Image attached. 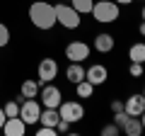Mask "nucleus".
Returning <instances> with one entry per match:
<instances>
[{
    "label": "nucleus",
    "instance_id": "obj_7",
    "mask_svg": "<svg viewBox=\"0 0 145 136\" xmlns=\"http://www.w3.org/2000/svg\"><path fill=\"white\" fill-rule=\"evenodd\" d=\"M39 97L44 100V107H53V110H58V105L63 102L61 90H58L56 85H51V83H46V85L39 88Z\"/></svg>",
    "mask_w": 145,
    "mask_h": 136
},
{
    "label": "nucleus",
    "instance_id": "obj_24",
    "mask_svg": "<svg viewBox=\"0 0 145 136\" xmlns=\"http://www.w3.org/2000/svg\"><path fill=\"white\" fill-rule=\"evenodd\" d=\"M121 134V129L116 124H106V126H102V136H119Z\"/></svg>",
    "mask_w": 145,
    "mask_h": 136
},
{
    "label": "nucleus",
    "instance_id": "obj_13",
    "mask_svg": "<svg viewBox=\"0 0 145 136\" xmlns=\"http://www.w3.org/2000/svg\"><path fill=\"white\" fill-rule=\"evenodd\" d=\"M121 131L126 136H140L143 134V121H140V117H128V121L121 126Z\"/></svg>",
    "mask_w": 145,
    "mask_h": 136
},
{
    "label": "nucleus",
    "instance_id": "obj_27",
    "mask_svg": "<svg viewBox=\"0 0 145 136\" xmlns=\"http://www.w3.org/2000/svg\"><path fill=\"white\" fill-rule=\"evenodd\" d=\"M123 110V102H121V100H114V102H111V112H121Z\"/></svg>",
    "mask_w": 145,
    "mask_h": 136
},
{
    "label": "nucleus",
    "instance_id": "obj_23",
    "mask_svg": "<svg viewBox=\"0 0 145 136\" xmlns=\"http://www.w3.org/2000/svg\"><path fill=\"white\" fill-rule=\"evenodd\" d=\"M128 117H131V114H128V112H123V110H121V112H114V124L121 129V126L128 121Z\"/></svg>",
    "mask_w": 145,
    "mask_h": 136
},
{
    "label": "nucleus",
    "instance_id": "obj_30",
    "mask_svg": "<svg viewBox=\"0 0 145 136\" xmlns=\"http://www.w3.org/2000/svg\"><path fill=\"white\" fill-rule=\"evenodd\" d=\"M116 5H131V3H135V0H114Z\"/></svg>",
    "mask_w": 145,
    "mask_h": 136
},
{
    "label": "nucleus",
    "instance_id": "obj_29",
    "mask_svg": "<svg viewBox=\"0 0 145 136\" xmlns=\"http://www.w3.org/2000/svg\"><path fill=\"white\" fill-rule=\"evenodd\" d=\"M138 32H140V37H145V20L138 24Z\"/></svg>",
    "mask_w": 145,
    "mask_h": 136
},
{
    "label": "nucleus",
    "instance_id": "obj_14",
    "mask_svg": "<svg viewBox=\"0 0 145 136\" xmlns=\"http://www.w3.org/2000/svg\"><path fill=\"white\" fill-rule=\"evenodd\" d=\"M39 121H41L44 126H53V129H56V124L61 121V114H58V110H53V107H44Z\"/></svg>",
    "mask_w": 145,
    "mask_h": 136
},
{
    "label": "nucleus",
    "instance_id": "obj_16",
    "mask_svg": "<svg viewBox=\"0 0 145 136\" xmlns=\"http://www.w3.org/2000/svg\"><path fill=\"white\" fill-rule=\"evenodd\" d=\"M39 80H24L22 83V88H20V92H22V97L24 100H31V97H39Z\"/></svg>",
    "mask_w": 145,
    "mask_h": 136
},
{
    "label": "nucleus",
    "instance_id": "obj_4",
    "mask_svg": "<svg viewBox=\"0 0 145 136\" xmlns=\"http://www.w3.org/2000/svg\"><path fill=\"white\" fill-rule=\"evenodd\" d=\"M39 117H41V105L36 102V97H31V100L22 97V102H20V119L29 126V124H36Z\"/></svg>",
    "mask_w": 145,
    "mask_h": 136
},
{
    "label": "nucleus",
    "instance_id": "obj_1",
    "mask_svg": "<svg viewBox=\"0 0 145 136\" xmlns=\"http://www.w3.org/2000/svg\"><path fill=\"white\" fill-rule=\"evenodd\" d=\"M29 20L31 24L36 27V29H53V27L58 24L56 22V5H51V3H44V0H39V3H31L29 5Z\"/></svg>",
    "mask_w": 145,
    "mask_h": 136
},
{
    "label": "nucleus",
    "instance_id": "obj_22",
    "mask_svg": "<svg viewBox=\"0 0 145 136\" xmlns=\"http://www.w3.org/2000/svg\"><path fill=\"white\" fill-rule=\"evenodd\" d=\"M7 44H10V29H7V27L0 22V49L7 46Z\"/></svg>",
    "mask_w": 145,
    "mask_h": 136
},
{
    "label": "nucleus",
    "instance_id": "obj_11",
    "mask_svg": "<svg viewBox=\"0 0 145 136\" xmlns=\"http://www.w3.org/2000/svg\"><path fill=\"white\" fill-rule=\"evenodd\" d=\"M3 131H5V136H24L27 124L20 119V117H7L5 124H3Z\"/></svg>",
    "mask_w": 145,
    "mask_h": 136
},
{
    "label": "nucleus",
    "instance_id": "obj_10",
    "mask_svg": "<svg viewBox=\"0 0 145 136\" xmlns=\"http://www.w3.org/2000/svg\"><path fill=\"white\" fill-rule=\"evenodd\" d=\"M123 112H128L131 117H140L145 112V95H131L128 100H123Z\"/></svg>",
    "mask_w": 145,
    "mask_h": 136
},
{
    "label": "nucleus",
    "instance_id": "obj_18",
    "mask_svg": "<svg viewBox=\"0 0 145 136\" xmlns=\"http://www.w3.org/2000/svg\"><path fill=\"white\" fill-rule=\"evenodd\" d=\"M92 5H94V0H70V7L75 12H80V15H89Z\"/></svg>",
    "mask_w": 145,
    "mask_h": 136
},
{
    "label": "nucleus",
    "instance_id": "obj_8",
    "mask_svg": "<svg viewBox=\"0 0 145 136\" xmlns=\"http://www.w3.org/2000/svg\"><path fill=\"white\" fill-rule=\"evenodd\" d=\"M89 51H92V49H89L85 42H70L65 46V58L70 63H80V61H87Z\"/></svg>",
    "mask_w": 145,
    "mask_h": 136
},
{
    "label": "nucleus",
    "instance_id": "obj_5",
    "mask_svg": "<svg viewBox=\"0 0 145 136\" xmlns=\"http://www.w3.org/2000/svg\"><path fill=\"white\" fill-rule=\"evenodd\" d=\"M58 114H61V119L75 124V121H82L85 119V107L80 105V102H75V100H70V102H61V105H58Z\"/></svg>",
    "mask_w": 145,
    "mask_h": 136
},
{
    "label": "nucleus",
    "instance_id": "obj_9",
    "mask_svg": "<svg viewBox=\"0 0 145 136\" xmlns=\"http://www.w3.org/2000/svg\"><path fill=\"white\" fill-rule=\"evenodd\" d=\"M106 78H109V71H106V66H102V63H94V66L85 68V80H89L94 88H97V85H104Z\"/></svg>",
    "mask_w": 145,
    "mask_h": 136
},
{
    "label": "nucleus",
    "instance_id": "obj_6",
    "mask_svg": "<svg viewBox=\"0 0 145 136\" xmlns=\"http://www.w3.org/2000/svg\"><path fill=\"white\" fill-rule=\"evenodd\" d=\"M56 75H58V63L53 58H41L39 66H36V80H39V85H46L51 80H56Z\"/></svg>",
    "mask_w": 145,
    "mask_h": 136
},
{
    "label": "nucleus",
    "instance_id": "obj_20",
    "mask_svg": "<svg viewBox=\"0 0 145 136\" xmlns=\"http://www.w3.org/2000/svg\"><path fill=\"white\" fill-rule=\"evenodd\" d=\"M3 110H5V117H20V102L17 100H10Z\"/></svg>",
    "mask_w": 145,
    "mask_h": 136
},
{
    "label": "nucleus",
    "instance_id": "obj_15",
    "mask_svg": "<svg viewBox=\"0 0 145 136\" xmlns=\"http://www.w3.org/2000/svg\"><path fill=\"white\" fill-rule=\"evenodd\" d=\"M65 78L70 80L72 85H78L80 80H85V68H82V63H70L68 71H65Z\"/></svg>",
    "mask_w": 145,
    "mask_h": 136
},
{
    "label": "nucleus",
    "instance_id": "obj_32",
    "mask_svg": "<svg viewBox=\"0 0 145 136\" xmlns=\"http://www.w3.org/2000/svg\"><path fill=\"white\" fill-rule=\"evenodd\" d=\"M140 20H145V5H143V10H140Z\"/></svg>",
    "mask_w": 145,
    "mask_h": 136
},
{
    "label": "nucleus",
    "instance_id": "obj_12",
    "mask_svg": "<svg viewBox=\"0 0 145 136\" xmlns=\"http://www.w3.org/2000/svg\"><path fill=\"white\" fill-rule=\"evenodd\" d=\"M114 46H116V42H114V37H111L109 32H102V34H97V37H94V49H97L99 53L114 51Z\"/></svg>",
    "mask_w": 145,
    "mask_h": 136
},
{
    "label": "nucleus",
    "instance_id": "obj_25",
    "mask_svg": "<svg viewBox=\"0 0 145 136\" xmlns=\"http://www.w3.org/2000/svg\"><path fill=\"white\" fill-rule=\"evenodd\" d=\"M56 134H58V131L53 129V126H44L41 124L39 129H36V136H56Z\"/></svg>",
    "mask_w": 145,
    "mask_h": 136
},
{
    "label": "nucleus",
    "instance_id": "obj_19",
    "mask_svg": "<svg viewBox=\"0 0 145 136\" xmlns=\"http://www.w3.org/2000/svg\"><path fill=\"white\" fill-rule=\"evenodd\" d=\"M75 92H78V97L87 100V97H92V95H94V85L89 83V80H80V83L75 85Z\"/></svg>",
    "mask_w": 145,
    "mask_h": 136
},
{
    "label": "nucleus",
    "instance_id": "obj_33",
    "mask_svg": "<svg viewBox=\"0 0 145 136\" xmlns=\"http://www.w3.org/2000/svg\"><path fill=\"white\" fill-rule=\"evenodd\" d=\"M143 95H145V88H143Z\"/></svg>",
    "mask_w": 145,
    "mask_h": 136
},
{
    "label": "nucleus",
    "instance_id": "obj_34",
    "mask_svg": "<svg viewBox=\"0 0 145 136\" xmlns=\"http://www.w3.org/2000/svg\"><path fill=\"white\" fill-rule=\"evenodd\" d=\"M143 3H145V0H143Z\"/></svg>",
    "mask_w": 145,
    "mask_h": 136
},
{
    "label": "nucleus",
    "instance_id": "obj_28",
    "mask_svg": "<svg viewBox=\"0 0 145 136\" xmlns=\"http://www.w3.org/2000/svg\"><path fill=\"white\" fill-rule=\"evenodd\" d=\"M5 119H7V117H5V110L0 107V129H3V124H5Z\"/></svg>",
    "mask_w": 145,
    "mask_h": 136
},
{
    "label": "nucleus",
    "instance_id": "obj_31",
    "mask_svg": "<svg viewBox=\"0 0 145 136\" xmlns=\"http://www.w3.org/2000/svg\"><path fill=\"white\" fill-rule=\"evenodd\" d=\"M140 121H143V131H145V112L140 114Z\"/></svg>",
    "mask_w": 145,
    "mask_h": 136
},
{
    "label": "nucleus",
    "instance_id": "obj_21",
    "mask_svg": "<svg viewBox=\"0 0 145 136\" xmlns=\"http://www.w3.org/2000/svg\"><path fill=\"white\" fill-rule=\"evenodd\" d=\"M128 73H131V78H140V75L145 73L143 63H135V61H131V66H128Z\"/></svg>",
    "mask_w": 145,
    "mask_h": 136
},
{
    "label": "nucleus",
    "instance_id": "obj_2",
    "mask_svg": "<svg viewBox=\"0 0 145 136\" xmlns=\"http://www.w3.org/2000/svg\"><path fill=\"white\" fill-rule=\"evenodd\" d=\"M89 15L94 17V22H102V24H111V22L119 20V5L114 0H99L92 5V12Z\"/></svg>",
    "mask_w": 145,
    "mask_h": 136
},
{
    "label": "nucleus",
    "instance_id": "obj_26",
    "mask_svg": "<svg viewBox=\"0 0 145 136\" xmlns=\"http://www.w3.org/2000/svg\"><path fill=\"white\" fill-rule=\"evenodd\" d=\"M56 131H58V134H68V131H70V121L61 119V121L56 124Z\"/></svg>",
    "mask_w": 145,
    "mask_h": 136
},
{
    "label": "nucleus",
    "instance_id": "obj_3",
    "mask_svg": "<svg viewBox=\"0 0 145 136\" xmlns=\"http://www.w3.org/2000/svg\"><path fill=\"white\" fill-rule=\"evenodd\" d=\"M56 22L63 24L65 29H78L80 27V12H75L70 5H65V3H58L56 5Z\"/></svg>",
    "mask_w": 145,
    "mask_h": 136
},
{
    "label": "nucleus",
    "instance_id": "obj_17",
    "mask_svg": "<svg viewBox=\"0 0 145 136\" xmlns=\"http://www.w3.org/2000/svg\"><path fill=\"white\" fill-rule=\"evenodd\" d=\"M128 58L135 63H145V42H138L128 49Z\"/></svg>",
    "mask_w": 145,
    "mask_h": 136
}]
</instances>
